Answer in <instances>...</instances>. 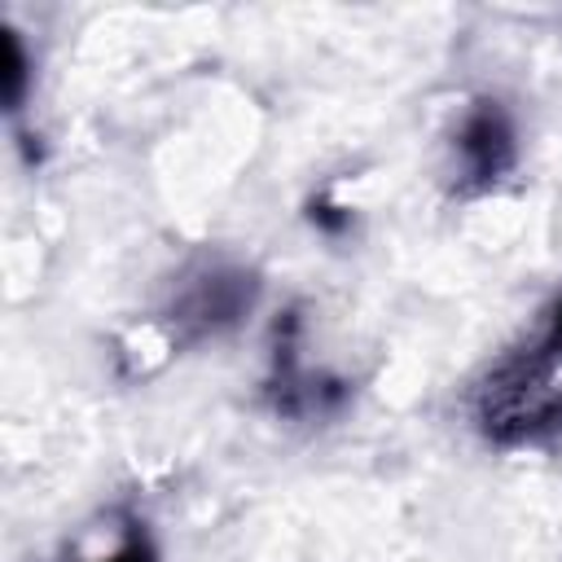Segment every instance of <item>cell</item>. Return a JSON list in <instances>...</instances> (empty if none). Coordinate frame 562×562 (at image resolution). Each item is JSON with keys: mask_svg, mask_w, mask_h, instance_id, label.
<instances>
[{"mask_svg": "<svg viewBox=\"0 0 562 562\" xmlns=\"http://www.w3.org/2000/svg\"><path fill=\"white\" fill-rule=\"evenodd\" d=\"M97 562H154V553H149V544H145V536L140 531H132L110 558H97Z\"/></svg>", "mask_w": 562, "mask_h": 562, "instance_id": "obj_4", "label": "cell"}, {"mask_svg": "<svg viewBox=\"0 0 562 562\" xmlns=\"http://www.w3.org/2000/svg\"><path fill=\"white\" fill-rule=\"evenodd\" d=\"M479 426L501 443H531L562 430V299L544 312L536 334L487 373Z\"/></svg>", "mask_w": 562, "mask_h": 562, "instance_id": "obj_1", "label": "cell"}, {"mask_svg": "<svg viewBox=\"0 0 562 562\" xmlns=\"http://www.w3.org/2000/svg\"><path fill=\"white\" fill-rule=\"evenodd\" d=\"M250 277L237 272V268H202L198 277H189L180 290H176V303H171V321L180 329H189L193 338L198 334H215L224 325H233L246 307H250Z\"/></svg>", "mask_w": 562, "mask_h": 562, "instance_id": "obj_2", "label": "cell"}, {"mask_svg": "<svg viewBox=\"0 0 562 562\" xmlns=\"http://www.w3.org/2000/svg\"><path fill=\"white\" fill-rule=\"evenodd\" d=\"M509 167H514V127L496 101H479L457 132V176L470 189H487Z\"/></svg>", "mask_w": 562, "mask_h": 562, "instance_id": "obj_3", "label": "cell"}]
</instances>
